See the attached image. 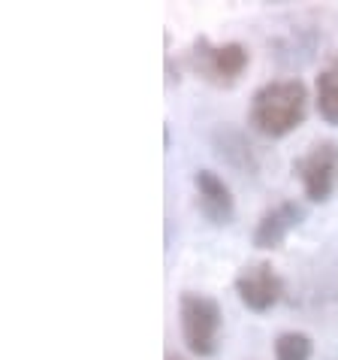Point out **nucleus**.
Returning a JSON list of instances; mask_svg holds the SVG:
<instances>
[{"label": "nucleus", "instance_id": "nucleus-8", "mask_svg": "<svg viewBox=\"0 0 338 360\" xmlns=\"http://www.w3.org/2000/svg\"><path fill=\"white\" fill-rule=\"evenodd\" d=\"M212 146H215V155L221 158L224 164H230L236 173H245V176H257L260 169V161H257V148L251 146L238 127L233 124H217L215 134H212Z\"/></svg>", "mask_w": 338, "mask_h": 360}, {"label": "nucleus", "instance_id": "nucleus-4", "mask_svg": "<svg viewBox=\"0 0 338 360\" xmlns=\"http://www.w3.org/2000/svg\"><path fill=\"white\" fill-rule=\"evenodd\" d=\"M293 176L302 182V191L311 203H326L335 191L338 179V143L335 139H317L308 152L293 161Z\"/></svg>", "mask_w": 338, "mask_h": 360}, {"label": "nucleus", "instance_id": "nucleus-3", "mask_svg": "<svg viewBox=\"0 0 338 360\" xmlns=\"http://www.w3.org/2000/svg\"><path fill=\"white\" fill-rule=\"evenodd\" d=\"M187 64L208 85L233 88L242 79L248 64H251V55H248V49L242 43L215 46V43H208V37H196L191 52H187Z\"/></svg>", "mask_w": 338, "mask_h": 360}, {"label": "nucleus", "instance_id": "nucleus-9", "mask_svg": "<svg viewBox=\"0 0 338 360\" xmlns=\"http://www.w3.org/2000/svg\"><path fill=\"white\" fill-rule=\"evenodd\" d=\"M314 94H317V112H320V118L326 124L338 127V61L317 76Z\"/></svg>", "mask_w": 338, "mask_h": 360}, {"label": "nucleus", "instance_id": "nucleus-2", "mask_svg": "<svg viewBox=\"0 0 338 360\" xmlns=\"http://www.w3.org/2000/svg\"><path fill=\"white\" fill-rule=\"evenodd\" d=\"M178 324H182V339H184L187 352L194 357H215L217 354L224 312L215 297L184 291L178 297Z\"/></svg>", "mask_w": 338, "mask_h": 360}, {"label": "nucleus", "instance_id": "nucleus-6", "mask_svg": "<svg viewBox=\"0 0 338 360\" xmlns=\"http://www.w3.org/2000/svg\"><path fill=\"white\" fill-rule=\"evenodd\" d=\"M194 188H196V206L205 215L208 224L227 227L236 218V200L230 185L224 182L215 169H196L194 173Z\"/></svg>", "mask_w": 338, "mask_h": 360}, {"label": "nucleus", "instance_id": "nucleus-10", "mask_svg": "<svg viewBox=\"0 0 338 360\" xmlns=\"http://www.w3.org/2000/svg\"><path fill=\"white\" fill-rule=\"evenodd\" d=\"M311 336L299 330H284L275 339V360H311Z\"/></svg>", "mask_w": 338, "mask_h": 360}, {"label": "nucleus", "instance_id": "nucleus-1", "mask_svg": "<svg viewBox=\"0 0 338 360\" xmlns=\"http://www.w3.org/2000/svg\"><path fill=\"white\" fill-rule=\"evenodd\" d=\"M308 115V88L302 79H272L260 85L248 106V124L266 139L293 134Z\"/></svg>", "mask_w": 338, "mask_h": 360}, {"label": "nucleus", "instance_id": "nucleus-11", "mask_svg": "<svg viewBox=\"0 0 338 360\" xmlns=\"http://www.w3.org/2000/svg\"><path fill=\"white\" fill-rule=\"evenodd\" d=\"M163 360H184V357H182V354H173V352H169V354H166Z\"/></svg>", "mask_w": 338, "mask_h": 360}, {"label": "nucleus", "instance_id": "nucleus-5", "mask_svg": "<svg viewBox=\"0 0 338 360\" xmlns=\"http://www.w3.org/2000/svg\"><path fill=\"white\" fill-rule=\"evenodd\" d=\"M236 294L251 312H269L284 297V282L269 261H257L242 266V273L236 276Z\"/></svg>", "mask_w": 338, "mask_h": 360}, {"label": "nucleus", "instance_id": "nucleus-7", "mask_svg": "<svg viewBox=\"0 0 338 360\" xmlns=\"http://www.w3.org/2000/svg\"><path fill=\"white\" fill-rule=\"evenodd\" d=\"M305 221V206L296 203V200H281L278 206L266 209L260 215V221L254 227V248L260 252H275V248L284 245L287 233L293 227H299Z\"/></svg>", "mask_w": 338, "mask_h": 360}]
</instances>
